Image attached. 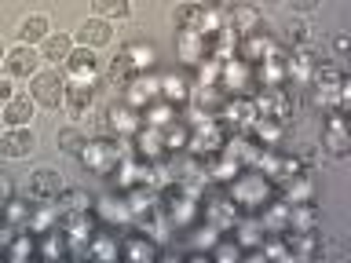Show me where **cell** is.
Masks as SVG:
<instances>
[{
  "label": "cell",
  "mask_w": 351,
  "mask_h": 263,
  "mask_svg": "<svg viewBox=\"0 0 351 263\" xmlns=\"http://www.w3.org/2000/svg\"><path fill=\"white\" fill-rule=\"evenodd\" d=\"M223 190L230 194V201L238 205L241 216H260L263 208L278 197V186H274L260 168H252V164H249V168H241L234 179L223 186Z\"/></svg>",
  "instance_id": "6da1fadb"
},
{
  "label": "cell",
  "mask_w": 351,
  "mask_h": 263,
  "mask_svg": "<svg viewBox=\"0 0 351 263\" xmlns=\"http://www.w3.org/2000/svg\"><path fill=\"white\" fill-rule=\"evenodd\" d=\"M307 95H311V106L322 110V114L348 110V77L340 73L337 66H322V62H318L315 77L307 81Z\"/></svg>",
  "instance_id": "7a4b0ae2"
},
{
  "label": "cell",
  "mask_w": 351,
  "mask_h": 263,
  "mask_svg": "<svg viewBox=\"0 0 351 263\" xmlns=\"http://www.w3.org/2000/svg\"><path fill=\"white\" fill-rule=\"evenodd\" d=\"M125 153H132V139H110V136H99V139H84V147L77 150V158H81V164L92 175H103V179H110L117 168V161L125 158Z\"/></svg>",
  "instance_id": "3957f363"
},
{
  "label": "cell",
  "mask_w": 351,
  "mask_h": 263,
  "mask_svg": "<svg viewBox=\"0 0 351 263\" xmlns=\"http://www.w3.org/2000/svg\"><path fill=\"white\" fill-rule=\"evenodd\" d=\"M172 22L176 29H194V33H205V37H213V33L223 29V11L219 4H197V0H186L172 11Z\"/></svg>",
  "instance_id": "277c9868"
},
{
  "label": "cell",
  "mask_w": 351,
  "mask_h": 263,
  "mask_svg": "<svg viewBox=\"0 0 351 263\" xmlns=\"http://www.w3.org/2000/svg\"><path fill=\"white\" fill-rule=\"evenodd\" d=\"M139 125H143V114L136 106H128L125 99H121V103H110L103 110V117H99V128H103V136H110V139H132L139 132Z\"/></svg>",
  "instance_id": "5b68a950"
},
{
  "label": "cell",
  "mask_w": 351,
  "mask_h": 263,
  "mask_svg": "<svg viewBox=\"0 0 351 263\" xmlns=\"http://www.w3.org/2000/svg\"><path fill=\"white\" fill-rule=\"evenodd\" d=\"M238 216H241L238 205L230 201V194L223 190V186H208L205 197H202V219H205V223H213L216 230H223V234H227V230L238 223Z\"/></svg>",
  "instance_id": "8992f818"
},
{
  "label": "cell",
  "mask_w": 351,
  "mask_h": 263,
  "mask_svg": "<svg viewBox=\"0 0 351 263\" xmlns=\"http://www.w3.org/2000/svg\"><path fill=\"white\" fill-rule=\"evenodd\" d=\"M252 106H256V117H274L289 125L293 117V92L289 84H271V88H256L252 92Z\"/></svg>",
  "instance_id": "52a82bcc"
},
{
  "label": "cell",
  "mask_w": 351,
  "mask_h": 263,
  "mask_svg": "<svg viewBox=\"0 0 351 263\" xmlns=\"http://www.w3.org/2000/svg\"><path fill=\"white\" fill-rule=\"evenodd\" d=\"M92 212H95L99 223L110 227V230H117V234H125V230H128L132 223H136V219H132V208H128V197H125V190H114V194L95 197Z\"/></svg>",
  "instance_id": "ba28073f"
},
{
  "label": "cell",
  "mask_w": 351,
  "mask_h": 263,
  "mask_svg": "<svg viewBox=\"0 0 351 263\" xmlns=\"http://www.w3.org/2000/svg\"><path fill=\"white\" fill-rule=\"evenodd\" d=\"M59 230L66 234V245H70V256H73V260H81V256H88V241H92V234L99 230V219H95V212L62 216V219H59Z\"/></svg>",
  "instance_id": "9c48e42d"
},
{
  "label": "cell",
  "mask_w": 351,
  "mask_h": 263,
  "mask_svg": "<svg viewBox=\"0 0 351 263\" xmlns=\"http://www.w3.org/2000/svg\"><path fill=\"white\" fill-rule=\"evenodd\" d=\"M227 125L219 117H208L202 121V125H194L191 128V136H186V150L191 153H202V158H213V153L223 150V142H227Z\"/></svg>",
  "instance_id": "30bf717a"
},
{
  "label": "cell",
  "mask_w": 351,
  "mask_h": 263,
  "mask_svg": "<svg viewBox=\"0 0 351 263\" xmlns=\"http://www.w3.org/2000/svg\"><path fill=\"white\" fill-rule=\"evenodd\" d=\"M219 88H223L227 95H252L256 92V66L245 62V59H227L223 70H219Z\"/></svg>",
  "instance_id": "8fae6325"
},
{
  "label": "cell",
  "mask_w": 351,
  "mask_h": 263,
  "mask_svg": "<svg viewBox=\"0 0 351 263\" xmlns=\"http://www.w3.org/2000/svg\"><path fill=\"white\" fill-rule=\"evenodd\" d=\"M33 88H29V95H33V103L44 106V110H59L62 106V95H66V73L59 70H37L29 77Z\"/></svg>",
  "instance_id": "7c38bea8"
},
{
  "label": "cell",
  "mask_w": 351,
  "mask_h": 263,
  "mask_svg": "<svg viewBox=\"0 0 351 263\" xmlns=\"http://www.w3.org/2000/svg\"><path fill=\"white\" fill-rule=\"evenodd\" d=\"M322 150L329 158L344 161L351 153V132H348V121H344V110H333L326 114V128H322Z\"/></svg>",
  "instance_id": "4fadbf2b"
},
{
  "label": "cell",
  "mask_w": 351,
  "mask_h": 263,
  "mask_svg": "<svg viewBox=\"0 0 351 263\" xmlns=\"http://www.w3.org/2000/svg\"><path fill=\"white\" fill-rule=\"evenodd\" d=\"M121 99H125L128 106H150L154 99H161V77L154 70H143V73H132V81L125 84V92H121Z\"/></svg>",
  "instance_id": "5bb4252c"
},
{
  "label": "cell",
  "mask_w": 351,
  "mask_h": 263,
  "mask_svg": "<svg viewBox=\"0 0 351 263\" xmlns=\"http://www.w3.org/2000/svg\"><path fill=\"white\" fill-rule=\"evenodd\" d=\"M216 117L227 125V132H249V125L256 121V106H252V95H227Z\"/></svg>",
  "instance_id": "9a60e30c"
},
{
  "label": "cell",
  "mask_w": 351,
  "mask_h": 263,
  "mask_svg": "<svg viewBox=\"0 0 351 263\" xmlns=\"http://www.w3.org/2000/svg\"><path fill=\"white\" fill-rule=\"evenodd\" d=\"M318 55H315V48L311 44H300V48H289V59H285V81L289 84H300V88H307V81L315 77V70H318Z\"/></svg>",
  "instance_id": "2e32d148"
},
{
  "label": "cell",
  "mask_w": 351,
  "mask_h": 263,
  "mask_svg": "<svg viewBox=\"0 0 351 263\" xmlns=\"http://www.w3.org/2000/svg\"><path fill=\"white\" fill-rule=\"evenodd\" d=\"M223 29H230L234 37H249V33L263 29V11L256 4H234L223 11Z\"/></svg>",
  "instance_id": "e0dca14e"
},
{
  "label": "cell",
  "mask_w": 351,
  "mask_h": 263,
  "mask_svg": "<svg viewBox=\"0 0 351 263\" xmlns=\"http://www.w3.org/2000/svg\"><path fill=\"white\" fill-rule=\"evenodd\" d=\"M121 256H125V260H136V263H154V260L161 256V245H158L154 238H147L143 230L128 227L125 238H121Z\"/></svg>",
  "instance_id": "ac0fdd59"
},
{
  "label": "cell",
  "mask_w": 351,
  "mask_h": 263,
  "mask_svg": "<svg viewBox=\"0 0 351 263\" xmlns=\"http://www.w3.org/2000/svg\"><path fill=\"white\" fill-rule=\"evenodd\" d=\"M176 59L183 66H197L208 55V37L205 33H194V29H176Z\"/></svg>",
  "instance_id": "d6986e66"
},
{
  "label": "cell",
  "mask_w": 351,
  "mask_h": 263,
  "mask_svg": "<svg viewBox=\"0 0 351 263\" xmlns=\"http://www.w3.org/2000/svg\"><path fill=\"white\" fill-rule=\"evenodd\" d=\"M66 70V81H77V84H95L99 77V66H95V51L92 48H73L70 59L62 62Z\"/></svg>",
  "instance_id": "ffe728a7"
},
{
  "label": "cell",
  "mask_w": 351,
  "mask_h": 263,
  "mask_svg": "<svg viewBox=\"0 0 351 263\" xmlns=\"http://www.w3.org/2000/svg\"><path fill=\"white\" fill-rule=\"evenodd\" d=\"M33 147H37V136L29 132V125L8 128L4 136H0V158L22 161V158H29V153H33Z\"/></svg>",
  "instance_id": "44dd1931"
},
{
  "label": "cell",
  "mask_w": 351,
  "mask_h": 263,
  "mask_svg": "<svg viewBox=\"0 0 351 263\" xmlns=\"http://www.w3.org/2000/svg\"><path fill=\"white\" fill-rule=\"evenodd\" d=\"M274 48H278V40L267 33V26L256 29V33H249V37H238V59H245V62H252V66L263 62Z\"/></svg>",
  "instance_id": "7402d4cb"
},
{
  "label": "cell",
  "mask_w": 351,
  "mask_h": 263,
  "mask_svg": "<svg viewBox=\"0 0 351 263\" xmlns=\"http://www.w3.org/2000/svg\"><path fill=\"white\" fill-rule=\"evenodd\" d=\"M315 172L311 168H300L296 175H289L285 183H278V197L282 201H289V205H296V201H315Z\"/></svg>",
  "instance_id": "603a6c76"
},
{
  "label": "cell",
  "mask_w": 351,
  "mask_h": 263,
  "mask_svg": "<svg viewBox=\"0 0 351 263\" xmlns=\"http://www.w3.org/2000/svg\"><path fill=\"white\" fill-rule=\"evenodd\" d=\"M219 153H223V158H230V161H238L241 168H249V164L256 161V153H260V142L252 139V132H230Z\"/></svg>",
  "instance_id": "cb8c5ba5"
},
{
  "label": "cell",
  "mask_w": 351,
  "mask_h": 263,
  "mask_svg": "<svg viewBox=\"0 0 351 263\" xmlns=\"http://www.w3.org/2000/svg\"><path fill=\"white\" fill-rule=\"evenodd\" d=\"M62 106L70 117H88L95 110V84H77V81H66V95H62Z\"/></svg>",
  "instance_id": "d4e9b609"
},
{
  "label": "cell",
  "mask_w": 351,
  "mask_h": 263,
  "mask_svg": "<svg viewBox=\"0 0 351 263\" xmlns=\"http://www.w3.org/2000/svg\"><path fill=\"white\" fill-rule=\"evenodd\" d=\"M59 194H62V175L55 168H37L29 175V190H26L29 201H55Z\"/></svg>",
  "instance_id": "484cf974"
},
{
  "label": "cell",
  "mask_w": 351,
  "mask_h": 263,
  "mask_svg": "<svg viewBox=\"0 0 351 263\" xmlns=\"http://www.w3.org/2000/svg\"><path fill=\"white\" fill-rule=\"evenodd\" d=\"M132 153H139V158H147V161L165 158V153H169V147H165V132L150 128V125H139V132L132 136Z\"/></svg>",
  "instance_id": "4316f807"
},
{
  "label": "cell",
  "mask_w": 351,
  "mask_h": 263,
  "mask_svg": "<svg viewBox=\"0 0 351 263\" xmlns=\"http://www.w3.org/2000/svg\"><path fill=\"white\" fill-rule=\"evenodd\" d=\"M285 59H289V48H274L263 62H256V84L260 88H271V84H289L285 81Z\"/></svg>",
  "instance_id": "83f0119b"
},
{
  "label": "cell",
  "mask_w": 351,
  "mask_h": 263,
  "mask_svg": "<svg viewBox=\"0 0 351 263\" xmlns=\"http://www.w3.org/2000/svg\"><path fill=\"white\" fill-rule=\"evenodd\" d=\"M4 66H8V77H33L40 66V51L33 44H19L4 55Z\"/></svg>",
  "instance_id": "f1b7e54d"
},
{
  "label": "cell",
  "mask_w": 351,
  "mask_h": 263,
  "mask_svg": "<svg viewBox=\"0 0 351 263\" xmlns=\"http://www.w3.org/2000/svg\"><path fill=\"white\" fill-rule=\"evenodd\" d=\"M191 95H194V81L191 77H183V73H169V77H161V99L165 103H172L176 110L191 103Z\"/></svg>",
  "instance_id": "f546056e"
},
{
  "label": "cell",
  "mask_w": 351,
  "mask_h": 263,
  "mask_svg": "<svg viewBox=\"0 0 351 263\" xmlns=\"http://www.w3.org/2000/svg\"><path fill=\"white\" fill-rule=\"evenodd\" d=\"M95 197L81 190V186H62V194L55 197V208H59V219L62 216H77V212H92Z\"/></svg>",
  "instance_id": "4dcf8cb0"
},
{
  "label": "cell",
  "mask_w": 351,
  "mask_h": 263,
  "mask_svg": "<svg viewBox=\"0 0 351 263\" xmlns=\"http://www.w3.org/2000/svg\"><path fill=\"white\" fill-rule=\"evenodd\" d=\"M249 132H252V139H256L260 147H282L289 125H285V121H274V117H256L249 125Z\"/></svg>",
  "instance_id": "1f68e13d"
},
{
  "label": "cell",
  "mask_w": 351,
  "mask_h": 263,
  "mask_svg": "<svg viewBox=\"0 0 351 263\" xmlns=\"http://www.w3.org/2000/svg\"><path fill=\"white\" fill-rule=\"evenodd\" d=\"M263 234H289V201H282V197H274V201L263 208L256 216Z\"/></svg>",
  "instance_id": "d6a6232c"
},
{
  "label": "cell",
  "mask_w": 351,
  "mask_h": 263,
  "mask_svg": "<svg viewBox=\"0 0 351 263\" xmlns=\"http://www.w3.org/2000/svg\"><path fill=\"white\" fill-rule=\"evenodd\" d=\"M183 238H186V249H191V252H205V256H208V252H213V245L223 238V230H216L213 223L197 219L191 230H183Z\"/></svg>",
  "instance_id": "836d02e7"
},
{
  "label": "cell",
  "mask_w": 351,
  "mask_h": 263,
  "mask_svg": "<svg viewBox=\"0 0 351 263\" xmlns=\"http://www.w3.org/2000/svg\"><path fill=\"white\" fill-rule=\"evenodd\" d=\"M29 212H33L29 197H15V194H11L8 201L0 205V223L11 227V230H26V223H29Z\"/></svg>",
  "instance_id": "e575fe53"
},
{
  "label": "cell",
  "mask_w": 351,
  "mask_h": 263,
  "mask_svg": "<svg viewBox=\"0 0 351 263\" xmlns=\"http://www.w3.org/2000/svg\"><path fill=\"white\" fill-rule=\"evenodd\" d=\"M29 256H37V234H33V230H11V238L4 245V260L22 263Z\"/></svg>",
  "instance_id": "d590c367"
},
{
  "label": "cell",
  "mask_w": 351,
  "mask_h": 263,
  "mask_svg": "<svg viewBox=\"0 0 351 263\" xmlns=\"http://www.w3.org/2000/svg\"><path fill=\"white\" fill-rule=\"evenodd\" d=\"M88 256L92 260H117L121 256V238H117V230H95L92 241H88Z\"/></svg>",
  "instance_id": "8d00e7d4"
},
{
  "label": "cell",
  "mask_w": 351,
  "mask_h": 263,
  "mask_svg": "<svg viewBox=\"0 0 351 263\" xmlns=\"http://www.w3.org/2000/svg\"><path fill=\"white\" fill-rule=\"evenodd\" d=\"M77 44H81V48H103V44H110V22L106 18H84L81 22V29H77Z\"/></svg>",
  "instance_id": "74e56055"
},
{
  "label": "cell",
  "mask_w": 351,
  "mask_h": 263,
  "mask_svg": "<svg viewBox=\"0 0 351 263\" xmlns=\"http://www.w3.org/2000/svg\"><path fill=\"white\" fill-rule=\"evenodd\" d=\"M33 110H37V103H33V95H11L8 103H4V121H8V128H22V125H29V117H33Z\"/></svg>",
  "instance_id": "f35d334b"
},
{
  "label": "cell",
  "mask_w": 351,
  "mask_h": 263,
  "mask_svg": "<svg viewBox=\"0 0 351 263\" xmlns=\"http://www.w3.org/2000/svg\"><path fill=\"white\" fill-rule=\"evenodd\" d=\"M55 227H59V208H55V201H33L26 230H33V234H48V230H55Z\"/></svg>",
  "instance_id": "ab89813d"
},
{
  "label": "cell",
  "mask_w": 351,
  "mask_h": 263,
  "mask_svg": "<svg viewBox=\"0 0 351 263\" xmlns=\"http://www.w3.org/2000/svg\"><path fill=\"white\" fill-rule=\"evenodd\" d=\"M322 227V212L315 201H296L289 205V230H318Z\"/></svg>",
  "instance_id": "60d3db41"
},
{
  "label": "cell",
  "mask_w": 351,
  "mask_h": 263,
  "mask_svg": "<svg viewBox=\"0 0 351 263\" xmlns=\"http://www.w3.org/2000/svg\"><path fill=\"white\" fill-rule=\"evenodd\" d=\"M70 51H73V37H70V33H48V37L40 40V59H48L55 66L70 59Z\"/></svg>",
  "instance_id": "b9f144b4"
},
{
  "label": "cell",
  "mask_w": 351,
  "mask_h": 263,
  "mask_svg": "<svg viewBox=\"0 0 351 263\" xmlns=\"http://www.w3.org/2000/svg\"><path fill=\"white\" fill-rule=\"evenodd\" d=\"M125 55H128V62H132V70H136V73L154 70V62H158V48H154L150 40H128Z\"/></svg>",
  "instance_id": "7bdbcfd3"
},
{
  "label": "cell",
  "mask_w": 351,
  "mask_h": 263,
  "mask_svg": "<svg viewBox=\"0 0 351 263\" xmlns=\"http://www.w3.org/2000/svg\"><path fill=\"white\" fill-rule=\"evenodd\" d=\"M139 114H143V125H150V128H169L172 121L180 117V110H176L172 103H165V99H154V103L143 106Z\"/></svg>",
  "instance_id": "ee69618b"
},
{
  "label": "cell",
  "mask_w": 351,
  "mask_h": 263,
  "mask_svg": "<svg viewBox=\"0 0 351 263\" xmlns=\"http://www.w3.org/2000/svg\"><path fill=\"white\" fill-rule=\"evenodd\" d=\"M37 256L44 260H62V256H70V245H66V234L59 227L48 230V234H37Z\"/></svg>",
  "instance_id": "f6af8a7d"
},
{
  "label": "cell",
  "mask_w": 351,
  "mask_h": 263,
  "mask_svg": "<svg viewBox=\"0 0 351 263\" xmlns=\"http://www.w3.org/2000/svg\"><path fill=\"white\" fill-rule=\"evenodd\" d=\"M48 33H51V26H48V18H44V15H26V18H22V26H19V40L22 44H40Z\"/></svg>",
  "instance_id": "bcb514c9"
},
{
  "label": "cell",
  "mask_w": 351,
  "mask_h": 263,
  "mask_svg": "<svg viewBox=\"0 0 351 263\" xmlns=\"http://www.w3.org/2000/svg\"><path fill=\"white\" fill-rule=\"evenodd\" d=\"M132 62H128V55H125V48H121L117 55H114V62H110V84L117 88V92H125V84L132 81Z\"/></svg>",
  "instance_id": "7dc6e473"
},
{
  "label": "cell",
  "mask_w": 351,
  "mask_h": 263,
  "mask_svg": "<svg viewBox=\"0 0 351 263\" xmlns=\"http://www.w3.org/2000/svg\"><path fill=\"white\" fill-rule=\"evenodd\" d=\"M92 8H95V15L106 18V22L132 15V0H92Z\"/></svg>",
  "instance_id": "c3c4849f"
},
{
  "label": "cell",
  "mask_w": 351,
  "mask_h": 263,
  "mask_svg": "<svg viewBox=\"0 0 351 263\" xmlns=\"http://www.w3.org/2000/svg\"><path fill=\"white\" fill-rule=\"evenodd\" d=\"M55 147L66 150V153H77V150L84 147V132L77 128V125H66V128H59V132H55Z\"/></svg>",
  "instance_id": "681fc988"
},
{
  "label": "cell",
  "mask_w": 351,
  "mask_h": 263,
  "mask_svg": "<svg viewBox=\"0 0 351 263\" xmlns=\"http://www.w3.org/2000/svg\"><path fill=\"white\" fill-rule=\"evenodd\" d=\"M219 70H223V62L213 59V55H205V59L194 66V84H219Z\"/></svg>",
  "instance_id": "f907efd6"
},
{
  "label": "cell",
  "mask_w": 351,
  "mask_h": 263,
  "mask_svg": "<svg viewBox=\"0 0 351 263\" xmlns=\"http://www.w3.org/2000/svg\"><path fill=\"white\" fill-rule=\"evenodd\" d=\"M161 132H165V147H169V153H176V150H186V136H191V128H186L180 117H176L169 128H161Z\"/></svg>",
  "instance_id": "816d5d0a"
},
{
  "label": "cell",
  "mask_w": 351,
  "mask_h": 263,
  "mask_svg": "<svg viewBox=\"0 0 351 263\" xmlns=\"http://www.w3.org/2000/svg\"><path fill=\"white\" fill-rule=\"evenodd\" d=\"M285 44H289V48L311 44V29H307V22H304V18H289V22H285Z\"/></svg>",
  "instance_id": "f5cc1de1"
},
{
  "label": "cell",
  "mask_w": 351,
  "mask_h": 263,
  "mask_svg": "<svg viewBox=\"0 0 351 263\" xmlns=\"http://www.w3.org/2000/svg\"><path fill=\"white\" fill-rule=\"evenodd\" d=\"M213 260H223V263H230V260H241V245L238 241H227V238H219L216 245H213V252H208Z\"/></svg>",
  "instance_id": "db71d44e"
},
{
  "label": "cell",
  "mask_w": 351,
  "mask_h": 263,
  "mask_svg": "<svg viewBox=\"0 0 351 263\" xmlns=\"http://www.w3.org/2000/svg\"><path fill=\"white\" fill-rule=\"evenodd\" d=\"M289 4H293L296 15H311V11L322 8V0H289Z\"/></svg>",
  "instance_id": "11a10c76"
},
{
  "label": "cell",
  "mask_w": 351,
  "mask_h": 263,
  "mask_svg": "<svg viewBox=\"0 0 351 263\" xmlns=\"http://www.w3.org/2000/svg\"><path fill=\"white\" fill-rule=\"evenodd\" d=\"M333 51L340 55V59L351 51V37H348V33H337V37H333Z\"/></svg>",
  "instance_id": "9f6ffc18"
},
{
  "label": "cell",
  "mask_w": 351,
  "mask_h": 263,
  "mask_svg": "<svg viewBox=\"0 0 351 263\" xmlns=\"http://www.w3.org/2000/svg\"><path fill=\"white\" fill-rule=\"evenodd\" d=\"M11 194H15V183H11L8 175H0V205H4V201H8Z\"/></svg>",
  "instance_id": "6f0895ef"
},
{
  "label": "cell",
  "mask_w": 351,
  "mask_h": 263,
  "mask_svg": "<svg viewBox=\"0 0 351 263\" xmlns=\"http://www.w3.org/2000/svg\"><path fill=\"white\" fill-rule=\"evenodd\" d=\"M11 95H15V88H11L8 77H0V110H4V103H8Z\"/></svg>",
  "instance_id": "680465c9"
},
{
  "label": "cell",
  "mask_w": 351,
  "mask_h": 263,
  "mask_svg": "<svg viewBox=\"0 0 351 263\" xmlns=\"http://www.w3.org/2000/svg\"><path fill=\"white\" fill-rule=\"evenodd\" d=\"M8 238H11V227L0 223V260H4V245H8Z\"/></svg>",
  "instance_id": "91938a15"
},
{
  "label": "cell",
  "mask_w": 351,
  "mask_h": 263,
  "mask_svg": "<svg viewBox=\"0 0 351 263\" xmlns=\"http://www.w3.org/2000/svg\"><path fill=\"white\" fill-rule=\"evenodd\" d=\"M4 55H8V48H4V40H0V62H4Z\"/></svg>",
  "instance_id": "94428289"
},
{
  "label": "cell",
  "mask_w": 351,
  "mask_h": 263,
  "mask_svg": "<svg viewBox=\"0 0 351 263\" xmlns=\"http://www.w3.org/2000/svg\"><path fill=\"white\" fill-rule=\"evenodd\" d=\"M197 4H219V0H197Z\"/></svg>",
  "instance_id": "6125c7cd"
},
{
  "label": "cell",
  "mask_w": 351,
  "mask_h": 263,
  "mask_svg": "<svg viewBox=\"0 0 351 263\" xmlns=\"http://www.w3.org/2000/svg\"><path fill=\"white\" fill-rule=\"evenodd\" d=\"M263 4H282V0H263Z\"/></svg>",
  "instance_id": "be15d7a7"
}]
</instances>
